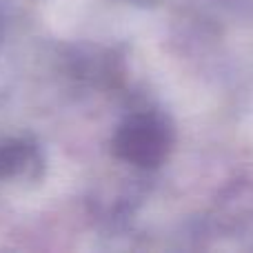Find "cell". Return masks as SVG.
I'll list each match as a JSON object with an SVG mask.
<instances>
[{"mask_svg":"<svg viewBox=\"0 0 253 253\" xmlns=\"http://www.w3.org/2000/svg\"><path fill=\"white\" fill-rule=\"evenodd\" d=\"M160 131L156 125L149 123L144 118H135L125 126H120L118 135H116V151L123 158L138 165H147L153 162L160 153Z\"/></svg>","mask_w":253,"mask_h":253,"instance_id":"obj_1","label":"cell"},{"mask_svg":"<svg viewBox=\"0 0 253 253\" xmlns=\"http://www.w3.org/2000/svg\"><path fill=\"white\" fill-rule=\"evenodd\" d=\"M34 156V149L20 140H9L0 144V178L13 175L27 167V162Z\"/></svg>","mask_w":253,"mask_h":253,"instance_id":"obj_2","label":"cell"}]
</instances>
